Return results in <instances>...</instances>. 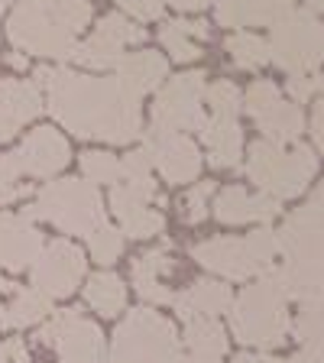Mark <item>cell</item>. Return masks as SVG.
I'll list each match as a JSON object with an SVG mask.
<instances>
[{
	"mask_svg": "<svg viewBox=\"0 0 324 363\" xmlns=\"http://www.w3.org/2000/svg\"><path fill=\"white\" fill-rule=\"evenodd\" d=\"M169 75V62L156 52H136V55H123L117 62V82L123 91H130L136 101L156 91L159 84L166 82Z\"/></svg>",
	"mask_w": 324,
	"mask_h": 363,
	"instance_id": "obj_21",
	"label": "cell"
},
{
	"mask_svg": "<svg viewBox=\"0 0 324 363\" xmlns=\"http://www.w3.org/2000/svg\"><path fill=\"white\" fill-rule=\"evenodd\" d=\"M88 247H91V257L98 259L101 266H107L123 253V234L104 220V224H98L88 234Z\"/></svg>",
	"mask_w": 324,
	"mask_h": 363,
	"instance_id": "obj_31",
	"label": "cell"
},
{
	"mask_svg": "<svg viewBox=\"0 0 324 363\" xmlns=\"http://www.w3.org/2000/svg\"><path fill=\"white\" fill-rule=\"evenodd\" d=\"M7 4H10V0H0V10H4V7H7Z\"/></svg>",
	"mask_w": 324,
	"mask_h": 363,
	"instance_id": "obj_48",
	"label": "cell"
},
{
	"mask_svg": "<svg viewBox=\"0 0 324 363\" xmlns=\"http://www.w3.org/2000/svg\"><path fill=\"white\" fill-rule=\"evenodd\" d=\"M43 94L36 82H16L4 78L0 82V143H7L20 133L30 121L43 113Z\"/></svg>",
	"mask_w": 324,
	"mask_h": 363,
	"instance_id": "obj_16",
	"label": "cell"
},
{
	"mask_svg": "<svg viewBox=\"0 0 324 363\" xmlns=\"http://www.w3.org/2000/svg\"><path fill=\"white\" fill-rule=\"evenodd\" d=\"M33 269V289L45 298H65L78 289L84 276V253L68 240H52L39 250Z\"/></svg>",
	"mask_w": 324,
	"mask_h": 363,
	"instance_id": "obj_13",
	"label": "cell"
},
{
	"mask_svg": "<svg viewBox=\"0 0 324 363\" xmlns=\"http://www.w3.org/2000/svg\"><path fill=\"white\" fill-rule=\"evenodd\" d=\"M289 363H324V357H321V344H305L298 354L292 357Z\"/></svg>",
	"mask_w": 324,
	"mask_h": 363,
	"instance_id": "obj_42",
	"label": "cell"
},
{
	"mask_svg": "<svg viewBox=\"0 0 324 363\" xmlns=\"http://www.w3.org/2000/svg\"><path fill=\"white\" fill-rule=\"evenodd\" d=\"M146 150L152 156V166L172 185H185V182H191L201 172V152L185 133H169V130L150 127Z\"/></svg>",
	"mask_w": 324,
	"mask_h": 363,
	"instance_id": "obj_14",
	"label": "cell"
},
{
	"mask_svg": "<svg viewBox=\"0 0 324 363\" xmlns=\"http://www.w3.org/2000/svg\"><path fill=\"white\" fill-rule=\"evenodd\" d=\"M13 156L20 162L23 175H30V179H52V175H59L68 166L72 150H68L62 133H55L52 127H39L23 140Z\"/></svg>",
	"mask_w": 324,
	"mask_h": 363,
	"instance_id": "obj_15",
	"label": "cell"
},
{
	"mask_svg": "<svg viewBox=\"0 0 324 363\" xmlns=\"http://www.w3.org/2000/svg\"><path fill=\"white\" fill-rule=\"evenodd\" d=\"M321 88V78H311V75H292V82H289V94H292V101H308L315 91Z\"/></svg>",
	"mask_w": 324,
	"mask_h": 363,
	"instance_id": "obj_40",
	"label": "cell"
},
{
	"mask_svg": "<svg viewBox=\"0 0 324 363\" xmlns=\"http://www.w3.org/2000/svg\"><path fill=\"white\" fill-rule=\"evenodd\" d=\"M30 191V185H23V169L16 162L13 152L0 156V204H10Z\"/></svg>",
	"mask_w": 324,
	"mask_h": 363,
	"instance_id": "obj_34",
	"label": "cell"
},
{
	"mask_svg": "<svg viewBox=\"0 0 324 363\" xmlns=\"http://www.w3.org/2000/svg\"><path fill=\"white\" fill-rule=\"evenodd\" d=\"M98 33H101V36H107V39H113V43H121L123 49H127V45L143 43V39H146V30H143V26L130 23L123 13L104 16V20H101V26H98Z\"/></svg>",
	"mask_w": 324,
	"mask_h": 363,
	"instance_id": "obj_35",
	"label": "cell"
},
{
	"mask_svg": "<svg viewBox=\"0 0 324 363\" xmlns=\"http://www.w3.org/2000/svg\"><path fill=\"white\" fill-rule=\"evenodd\" d=\"M4 292H13V298L7 305H0V331L39 325L45 315H52V298H45L36 289L4 286Z\"/></svg>",
	"mask_w": 324,
	"mask_h": 363,
	"instance_id": "obj_24",
	"label": "cell"
},
{
	"mask_svg": "<svg viewBox=\"0 0 324 363\" xmlns=\"http://www.w3.org/2000/svg\"><path fill=\"white\" fill-rule=\"evenodd\" d=\"M234 363H282V360H276L269 354H237Z\"/></svg>",
	"mask_w": 324,
	"mask_h": 363,
	"instance_id": "obj_43",
	"label": "cell"
},
{
	"mask_svg": "<svg viewBox=\"0 0 324 363\" xmlns=\"http://www.w3.org/2000/svg\"><path fill=\"white\" fill-rule=\"evenodd\" d=\"M292 7L295 0H218V23H224L230 30L272 26Z\"/></svg>",
	"mask_w": 324,
	"mask_h": 363,
	"instance_id": "obj_20",
	"label": "cell"
},
{
	"mask_svg": "<svg viewBox=\"0 0 324 363\" xmlns=\"http://www.w3.org/2000/svg\"><path fill=\"white\" fill-rule=\"evenodd\" d=\"M7 62H10V65H13V68H26V59H23L20 52H13V55H10Z\"/></svg>",
	"mask_w": 324,
	"mask_h": 363,
	"instance_id": "obj_47",
	"label": "cell"
},
{
	"mask_svg": "<svg viewBox=\"0 0 324 363\" xmlns=\"http://www.w3.org/2000/svg\"><path fill=\"white\" fill-rule=\"evenodd\" d=\"M91 23L88 0H20L7 23V36L30 55L68 59L78 30Z\"/></svg>",
	"mask_w": 324,
	"mask_h": 363,
	"instance_id": "obj_3",
	"label": "cell"
},
{
	"mask_svg": "<svg viewBox=\"0 0 324 363\" xmlns=\"http://www.w3.org/2000/svg\"><path fill=\"white\" fill-rule=\"evenodd\" d=\"M227 311H230L234 337L240 344H250V347H279L292 331L289 298L269 279V272H259V282L243 289Z\"/></svg>",
	"mask_w": 324,
	"mask_h": 363,
	"instance_id": "obj_4",
	"label": "cell"
},
{
	"mask_svg": "<svg viewBox=\"0 0 324 363\" xmlns=\"http://www.w3.org/2000/svg\"><path fill=\"white\" fill-rule=\"evenodd\" d=\"M321 292L302 298V311L295 318V334L302 344H321Z\"/></svg>",
	"mask_w": 324,
	"mask_h": 363,
	"instance_id": "obj_33",
	"label": "cell"
},
{
	"mask_svg": "<svg viewBox=\"0 0 324 363\" xmlns=\"http://www.w3.org/2000/svg\"><path fill=\"white\" fill-rule=\"evenodd\" d=\"M113 214L121 218L123 234L133 237V240H146V237H156L159 230L166 227L162 214L152 211L150 204H133V208H121V211H113Z\"/></svg>",
	"mask_w": 324,
	"mask_h": 363,
	"instance_id": "obj_29",
	"label": "cell"
},
{
	"mask_svg": "<svg viewBox=\"0 0 324 363\" xmlns=\"http://www.w3.org/2000/svg\"><path fill=\"white\" fill-rule=\"evenodd\" d=\"M84 302L98 311V315H104V318L121 315L123 305H127V289H123V279L117 276V272H111V269L94 272V276L88 279V286H84Z\"/></svg>",
	"mask_w": 324,
	"mask_h": 363,
	"instance_id": "obj_26",
	"label": "cell"
},
{
	"mask_svg": "<svg viewBox=\"0 0 324 363\" xmlns=\"http://www.w3.org/2000/svg\"><path fill=\"white\" fill-rule=\"evenodd\" d=\"M172 302H175V311H179L185 321H189V318H214V315L230 308L234 292H230L224 282L198 279L181 295H172Z\"/></svg>",
	"mask_w": 324,
	"mask_h": 363,
	"instance_id": "obj_23",
	"label": "cell"
},
{
	"mask_svg": "<svg viewBox=\"0 0 324 363\" xmlns=\"http://www.w3.org/2000/svg\"><path fill=\"white\" fill-rule=\"evenodd\" d=\"M240 107L257 121L259 133H266V140H272V143H295L298 133L305 130V113L295 104L282 101L279 88L272 82L250 84Z\"/></svg>",
	"mask_w": 324,
	"mask_h": 363,
	"instance_id": "obj_12",
	"label": "cell"
},
{
	"mask_svg": "<svg viewBox=\"0 0 324 363\" xmlns=\"http://www.w3.org/2000/svg\"><path fill=\"white\" fill-rule=\"evenodd\" d=\"M43 250V234L30 224V218L0 214V266L10 272H20L36 263Z\"/></svg>",
	"mask_w": 324,
	"mask_h": 363,
	"instance_id": "obj_17",
	"label": "cell"
},
{
	"mask_svg": "<svg viewBox=\"0 0 324 363\" xmlns=\"http://www.w3.org/2000/svg\"><path fill=\"white\" fill-rule=\"evenodd\" d=\"M318 172V159L311 146L302 143H272V140H259L250 146L247 156V175L259 191L276 201L282 198H298L311 185Z\"/></svg>",
	"mask_w": 324,
	"mask_h": 363,
	"instance_id": "obj_5",
	"label": "cell"
},
{
	"mask_svg": "<svg viewBox=\"0 0 324 363\" xmlns=\"http://www.w3.org/2000/svg\"><path fill=\"white\" fill-rule=\"evenodd\" d=\"M117 4L130 16H136V20H159L162 7H166V0H117Z\"/></svg>",
	"mask_w": 324,
	"mask_h": 363,
	"instance_id": "obj_39",
	"label": "cell"
},
{
	"mask_svg": "<svg viewBox=\"0 0 324 363\" xmlns=\"http://www.w3.org/2000/svg\"><path fill=\"white\" fill-rule=\"evenodd\" d=\"M315 140H318V146L324 143V117H321V111H315Z\"/></svg>",
	"mask_w": 324,
	"mask_h": 363,
	"instance_id": "obj_46",
	"label": "cell"
},
{
	"mask_svg": "<svg viewBox=\"0 0 324 363\" xmlns=\"http://www.w3.org/2000/svg\"><path fill=\"white\" fill-rule=\"evenodd\" d=\"M175 272V259L169 257L166 247H156L143 257H136L133 263V289L143 295L146 302L166 305L172 302V289L166 286V279Z\"/></svg>",
	"mask_w": 324,
	"mask_h": 363,
	"instance_id": "obj_19",
	"label": "cell"
},
{
	"mask_svg": "<svg viewBox=\"0 0 324 363\" xmlns=\"http://www.w3.org/2000/svg\"><path fill=\"white\" fill-rule=\"evenodd\" d=\"M150 172H152V156L146 146H140L127 159H121V179H146Z\"/></svg>",
	"mask_w": 324,
	"mask_h": 363,
	"instance_id": "obj_38",
	"label": "cell"
},
{
	"mask_svg": "<svg viewBox=\"0 0 324 363\" xmlns=\"http://www.w3.org/2000/svg\"><path fill=\"white\" fill-rule=\"evenodd\" d=\"M204 39H208V23L201 20H169L159 30V43L166 45V52L179 62H191L201 55Z\"/></svg>",
	"mask_w": 324,
	"mask_h": 363,
	"instance_id": "obj_25",
	"label": "cell"
},
{
	"mask_svg": "<svg viewBox=\"0 0 324 363\" xmlns=\"http://www.w3.org/2000/svg\"><path fill=\"white\" fill-rule=\"evenodd\" d=\"M276 253V234L269 227H259L247 237H214L191 247V257L224 279H253L269 269Z\"/></svg>",
	"mask_w": 324,
	"mask_h": 363,
	"instance_id": "obj_8",
	"label": "cell"
},
{
	"mask_svg": "<svg viewBox=\"0 0 324 363\" xmlns=\"http://www.w3.org/2000/svg\"><path fill=\"white\" fill-rule=\"evenodd\" d=\"M68 59H75V62L91 65V68H111L123 59V45L107 39V36H101V33H94V36L84 39V43H75V49H72Z\"/></svg>",
	"mask_w": 324,
	"mask_h": 363,
	"instance_id": "obj_28",
	"label": "cell"
},
{
	"mask_svg": "<svg viewBox=\"0 0 324 363\" xmlns=\"http://www.w3.org/2000/svg\"><path fill=\"white\" fill-rule=\"evenodd\" d=\"M179 331L152 308H133L111 340L107 363H172L179 357Z\"/></svg>",
	"mask_w": 324,
	"mask_h": 363,
	"instance_id": "obj_7",
	"label": "cell"
},
{
	"mask_svg": "<svg viewBox=\"0 0 324 363\" xmlns=\"http://www.w3.org/2000/svg\"><path fill=\"white\" fill-rule=\"evenodd\" d=\"M36 340L55 347L62 363H104V334L82 311H55Z\"/></svg>",
	"mask_w": 324,
	"mask_h": 363,
	"instance_id": "obj_10",
	"label": "cell"
},
{
	"mask_svg": "<svg viewBox=\"0 0 324 363\" xmlns=\"http://www.w3.org/2000/svg\"><path fill=\"white\" fill-rule=\"evenodd\" d=\"M36 82L49 91L52 117L84 140L130 143L143 133L140 101L121 88L117 78H91L72 68H36Z\"/></svg>",
	"mask_w": 324,
	"mask_h": 363,
	"instance_id": "obj_1",
	"label": "cell"
},
{
	"mask_svg": "<svg viewBox=\"0 0 324 363\" xmlns=\"http://www.w3.org/2000/svg\"><path fill=\"white\" fill-rule=\"evenodd\" d=\"M227 52L234 55V62L240 68H263L269 62V49H266V39L253 36V33H237V36L227 39Z\"/></svg>",
	"mask_w": 324,
	"mask_h": 363,
	"instance_id": "obj_30",
	"label": "cell"
},
{
	"mask_svg": "<svg viewBox=\"0 0 324 363\" xmlns=\"http://www.w3.org/2000/svg\"><path fill=\"white\" fill-rule=\"evenodd\" d=\"M185 344L198 357H220L227 350V334L214 318H189L185 325Z\"/></svg>",
	"mask_w": 324,
	"mask_h": 363,
	"instance_id": "obj_27",
	"label": "cell"
},
{
	"mask_svg": "<svg viewBox=\"0 0 324 363\" xmlns=\"http://www.w3.org/2000/svg\"><path fill=\"white\" fill-rule=\"evenodd\" d=\"M30 218L49 220L62 234L88 237L98 224H104V201H101L98 185L84 179H62L49 182L39 191L36 204L30 208Z\"/></svg>",
	"mask_w": 324,
	"mask_h": 363,
	"instance_id": "obj_6",
	"label": "cell"
},
{
	"mask_svg": "<svg viewBox=\"0 0 324 363\" xmlns=\"http://www.w3.org/2000/svg\"><path fill=\"white\" fill-rule=\"evenodd\" d=\"M0 363H30V350L23 340H4L0 344Z\"/></svg>",
	"mask_w": 324,
	"mask_h": 363,
	"instance_id": "obj_41",
	"label": "cell"
},
{
	"mask_svg": "<svg viewBox=\"0 0 324 363\" xmlns=\"http://www.w3.org/2000/svg\"><path fill=\"white\" fill-rule=\"evenodd\" d=\"M269 62L289 75H308L321 65V23L308 7H292L279 23H272V39L266 43Z\"/></svg>",
	"mask_w": 324,
	"mask_h": 363,
	"instance_id": "obj_9",
	"label": "cell"
},
{
	"mask_svg": "<svg viewBox=\"0 0 324 363\" xmlns=\"http://www.w3.org/2000/svg\"><path fill=\"white\" fill-rule=\"evenodd\" d=\"M201 98H204V75L201 72H181V75H175L172 82H166L156 94L152 127L169 130V133H189V130H198L204 121Z\"/></svg>",
	"mask_w": 324,
	"mask_h": 363,
	"instance_id": "obj_11",
	"label": "cell"
},
{
	"mask_svg": "<svg viewBox=\"0 0 324 363\" xmlns=\"http://www.w3.org/2000/svg\"><path fill=\"white\" fill-rule=\"evenodd\" d=\"M172 363H218V357H198V354H191V357H175Z\"/></svg>",
	"mask_w": 324,
	"mask_h": 363,
	"instance_id": "obj_45",
	"label": "cell"
},
{
	"mask_svg": "<svg viewBox=\"0 0 324 363\" xmlns=\"http://www.w3.org/2000/svg\"><path fill=\"white\" fill-rule=\"evenodd\" d=\"M4 286H7V282H4V279H0V292H4Z\"/></svg>",
	"mask_w": 324,
	"mask_h": 363,
	"instance_id": "obj_49",
	"label": "cell"
},
{
	"mask_svg": "<svg viewBox=\"0 0 324 363\" xmlns=\"http://www.w3.org/2000/svg\"><path fill=\"white\" fill-rule=\"evenodd\" d=\"M211 191H214V182H201V185L185 191V198H181V218H185V224H201L208 218V198H211Z\"/></svg>",
	"mask_w": 324,
	"mask_h": 363,
	"instance_id": "obj_37",
	"label": "cell"
},
{
	"mask_svg": "<svg viewBox=\"0 0 324 363\" xmlns=\"http://www.w3.org/2000/svg\"><path fill=\"white\" fill-rule=\"evenodd\" d=\"M201 140L208 146V162L218 169H234L243 152V130L237 127V117H211L201 121Z\"/></svg>",
	"mask_w": 324,
	"mask_h": 363,
	"instance_id": "obj_22",
	"label": "cell"
},
{
	"mask_svg": "<svg viewBox=\"0 0 324 363\" xmlns=\"http://www.w3.org/2000/svg\"><path fill=\"white\" fill-rule=\"evenodd\" d=\"M169 4H175L179 10H201V7H208L211 0H169Z\"/></svg>",
	"mask_w": 324,
	"mask_h": 363,
	"instance_id": "obj_44",
	"label": "cell"
},
{
	"mask_svg": "<svg viewBox=\"0 0 324 363\" xmlns=\"http://www.w3.org/2000/svg\"><path fill=\"white\" fill-rule=\"evenodd\" d=\"M321 237H324V195L315 191L308 204L286 218L276 234V250L286 263L269 266V279L289 302H302L321 292Z\"/></svg>",
	"mask_w": 324,
	"mask_h": 363,
	"instance_id": "obj_2",
	"label": "cell"
},
{
	"mask_svg": "<svg viewBox=\"0 0 324 363\" xmlns=\"http://www.w3.org/2000/svg\"><path fill=\"white\" fill-rule=\"evenodd\" d=\"M82 172H84V182L113 185V182H121V159L111 156V152L91 150L82 156Z\"/></svg>",
	"mask_w": 324,
	"mask_h": 363,
	"instance_id": "obj_32",
	"label": "cell"
},
{
	"mask_svg": "<svg viewBox=\"0 0 324 363\" xmlns=\"http://www.w3.org/2000/svg\"><path fill=\"white\" fill-rule=\"evenodd\" d=\"M204 98L211 104L214 117H237L240 111V88L234 82H214L211 88H204Z\"/></svg>",
	"mask_w": 324,
	"mask_h": 363,
	"instance_id": "obj_36",
	"label": "cell"
},
{
	"mask_svg": "<svg viewBox=\"0 0 324 363\" xmlns=\"http://www.w3.org/2000/svg\"><path fill=\"white\" fill-rule=\"evenodd\" d=\"M211 211L220 224H253V220L263 224V220H272L282 211V204L276 201V198L263 195V191H259V195H250L240 185H230V189H224L214 198Z\"/></svg>",
	"mask_w": 324,
	"mask_h": 363,
	"instance_id": "obj_18",
	"label": "cell"
}]
</instances>
